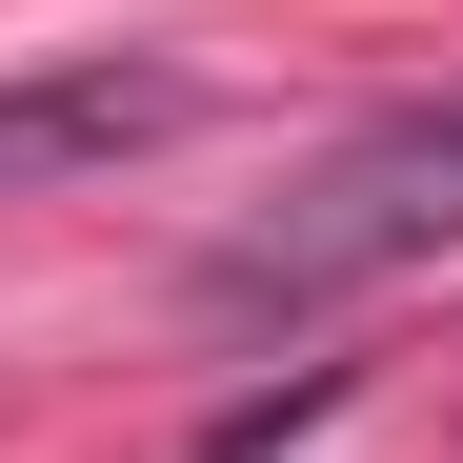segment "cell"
I'll list each match as a JSON object with an SVG mask.
<instances>
[{"instance_id": "2", "label": "cell", "mask_w": 463, "mask_h": 463, "mask_svg": "<svg viewBox=\"0 0 463 463\" xmlns=\"http://www.w3.org/2000/svg\"><path fill=\"white\" fill-rule=\"evenodd\" d=\"M182 121H202L182 61H21V81H0V202L101 182V162H141V141H182Z\"/></svg>"}, {"instance_id": "3", "label": "cell", "mask_w": 463, "mask_h": 463, "mask_svg": "<svg viewBox=\"0 0 463 463\" xmlns=\"http://www.w3.org/2000/svg\"><path fill=\"white\" fill-rule=\"evenodd\" d=\"M323 403H343V363H302V383H262V403H222V423H202V463H282Z\"/></svg>"}, {"instance_id": "1", "label": "cell", "mask_w": 463, "mask_h": 463, "mask_svg": "<svg viewBox=\"0 0 463 463\" xmlns=\"http://www.w3.org/2000/svg\"><path fill=\"white\" fill-rule=\"evenodd\" d=\"M403 262H463V81L443 101H383L302 162L242 242L202 262V323H323V302L403 282Z\"/></svg>"}]
</instances>
